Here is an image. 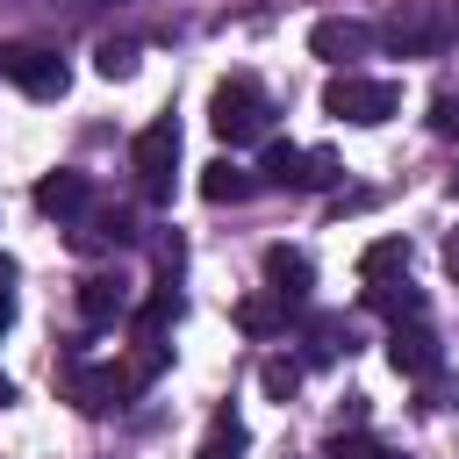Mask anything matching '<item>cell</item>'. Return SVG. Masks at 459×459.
Wrapping results in <instances>:
<instances>
[{"label":"cell","mask_w":459,"mask_h":459,"mask_svg":"<svg viewBox=\"0 0 459 459\" xmlns=\"http://www.w3.org/2000/svg\"><path fill=\"white\" fill-rule=\"evenodd\" d=\"M402 108V86L394 79H366V72H337L330 86H323V115H337V122H359V129H373V122H387Z\"/></svg>","instance_id":"1"},{"label":"cell","mask_w":459,"mask_h":459,"mask_svg":"<svg viewBox=\"0 0 459 459\" xmlns=\"http://www.w3.org/2000/svg\"><path fill=\"white\" fill-rule=\"evenodd\" d=\"M129 165H136V186H143V201H172V165H179V122H172V115L143 122V129H136V143H129Z\"/></svg>","instance_id":"2"},{"label":"cell","mask_w":459,"mask_h":459,"mask_svg":"<svg viewBox=\"0 0 459 459\" xmlns=\"http://www.w3.org/2000/svg\"><path fill=\"white\" fill-rule=\"evenodd\" d=\"M265 115H273V108H265V93H258L251 79H222L215 100H208V122H215V136H222L230 151H237V143H258V136H265Z\"/></svg>","instance_id":"3"},{"label":"cell","mask_w":459,"mask_h":459,"mask_svg":"<svg viewBox=\"0 0 459 459\" xmlns=\"http://www.w3.org/2000/svg\"><path fill=\"white\" fill-rule=\"evenodd\" d=\"M0 79H14L29 100H57V93L72 86L65 57H57V50H43V43H7V50H0Z\"/></svg>","instance_id":"4"},{"label":"cell","mask_w":459,"mask_h":459,"mask_svg":"<svg viewBox=\"0 0 459 459\" xmlns=\"http://www.w3.org/2000/svg\"><path fill=\"white\" fill-rule=\"evenodd\" d=\"M373 36H380L394 57H423V50H437V43L452 36V22H437V7H430V0H402Z\"/></svg>","instance_id":"5"},{"label":"cell","mask_w":459,"mask_h":459,"mask_svg":"<svg viewBox=\"0 0 459 459\" xmlns=\"http://www.w3.org/2000/svg\"><path fill=\"white\" fill-rule=\"evenodd\" d=\"M136 387V373L129 366H72L65 373V394L86 409V416H108V409H122V394Z\"/></svg>","instance_id":"6"},{"label":"cell","mask_w":459,"mask_h":459,"mask_svg":"<svg viewBox=\"0 0 459 459\" xmlns=\"http://www.w3.org/2000/svg\"><path fill=\"white\" fill-rule=\"evenodd\" d=\"M308 50H316L323 65L351 72V65L373 50V29H366V22H351V14H330V22H316V29H308Z\"/></svg>","instance_id":"7"},{"label":"cell","mask_w":459,"mask_h":459,"mask_svg":"<svg viewBox=\"0 0 459 459\" xmlns=\"http://www.w3.org/2000/svg\"><path fill=\"white\" fill-rule=\"evenodd\" d=\"M437 359H445V351H437V337H430L423 323H394V330H387V366H394V373L430 380V373H437Z\"/></svg>","instance_id":"8"},{"label":"cell","mask_w":459,"mask_h":459,"mask_svg":"<svg viewBox=\"0 0 459 459\" xmlns=\"http://www.w3.org/2000/svg\"><path fill=\"white\" fill-rule=\"evenodd\" d=\"M308 280H316V273H308L301 251H287V244L265 251V294H273L280 308H301V301H308Z\"/></svg>","instance_id":"9"},{"label":"cell","mask_w":459,"mask_h":459,"mask_svg":"<svg viewBox=\"0 0 459 459\" xmlns=\"http://www.w3.org/2000/svg\"><path fill=\"white\" fill-rule=\"evenodd\" d=\"M86 201H93V179H86V172H72V165H57V172H43V179H36V208H43V215H57V222H65V215H79Z\"/></svg>","instance_id":"10"},{"label":"cell","mask_w":459,"mask_h":459,"mask_svg":"<svg viewBox=\"0 0 459 459\" xmlns=\"http://www.w3.org/2000/svg\"><path fill=\"white\" fill-rule=\"evenodd\" d=\"M79 316H86V323H115V316H129V287H122L115 273H86V280H79Z\"/></svg>","instance_id":"11"},{"label":"cell","mask_w":459,"mask_h":459,"mask_svg":"<svg viewBox=\"0 0 459 459\" xmlns=\"http://www.w3.org/2000/svg\"><path fill=\"white\" fill-rule=\"evenodd\" d=\"M136 237V222L122 215V208H100V215H86L79 230H72V251H122Z\"/></svg>","instance_id":"12"},{"label":"cell","mask_w":459,"mask_h":459,"mask_svg":"<svg viewBox=\"0 0 459 459\" xmlns=\"http://www.w3.org/2000/svg\"><path fill=\"white\" fill-rule=\"evenodd\" d=\"M251 172L237 165V158H215L208 172H201V201H215V208H237V201H251Z\"/></svg>","instance_id":"13"},{"label":"cell","mask_w":459,"mask_h":459,"mask_svg":"<svg viewBox=\"0 0 459 459\" xmlns=\"http://www.w3.org/2000/svg\"><path fill=\"white\" fill-rule=\"evenodd\" d=\"M366 308H380L387 323H416V316H423V294H416L409 280H373V287H366Z\"/></svg>","instance_id":"14"},{"label":"cell","mask_w":459,"mask_h":459,"mask_svg":"<svg viewBox=\"0 0 459 459\" xmlns=\"http://www.w3.org/2000/svg\"><path fill=\"white\" fill-rule=\"evenodd\" d=\"M409 273V237H380V244H366V258H359V280L373 287V280H402Z\"/></svg>","instance_id":"15"},{"label":"cell","mask_w":459,"mask_h":459,"mask_svg":"<svg viewBox=\"0 0 459 459\" xmlns=\"http://www.w3.org/2000/svg\"><path fill=\"white\" fill-rule=\"evenodd\" d=\"M244 445H251L244 416H237V409H222V416L208 423V437H201V452H194V459H244Z\"/></svg>","instance_id":"16"},{"label":"cell","mask_w":459,"mask_h":459,"mask_svg":"<svg viewBox=\"0 0 459 459\" xmlns=\"http://www.w3.org/2000/svg\"><path fill=\"white\" fill-rule=\"evenodd\" d=\"M280 323H287V308H280L273 294H251V301H237V330H244V337H273Z\"/></svg>","instance_id":"17"},{"label":"cell","mask_w":459,"mask_h":459,"mask_svg":"<svg viewBox=\"0 0 459 459\" xmlns=\"http://www.w3.org/2000/svg\"><path fill=\"white\" fill-rule=\"evenodd\" d=\"M344 179V165L330 158V151H301V165H294V186L301 194H323V186H337Z\"/></svg>","instance_id":"18"},{"label":"cell","mask_w":459,"mask_h":459,"mask_svg":"<svg viewBox=\"0 0 459 459\" xmlns=\"http://www.w3.org/2000/svg\"><path fill=\"white\" fill-rule=\"evenodd\" d=\"M294 165H301V151L273 136V143H265V158H258V179H265V186H294Z\"/></svg>","instance_id":"19"},{"label":"cell","mask_w":459,"mask_h":459,"mask_svg":"<svg viewBox=\"0 0 459 459\" xmlns=\"http://www.w3.org/2000/svg\"><path fill=\"white\" fill-rule=\"evenodd\" d=\"M337 351H351V330H344V323H337V316H323V323H316V330H308V359H316V366H323V359H337Z\"/></svg>","instance_id":"20"},{"label":"cell","mask_w":459,"mask_h":459,"mask_svg":"<svg viewBox=\"0 0 459 459\" xmlns=\"http://www.w3.org/2000/svg\"><path fill=\"white\" fill-rule=\"evenodd\" d=\"M258 387H265L273 402H294V387H301V366H294V359H265V366H258Z\"/></svg>","instance_id":"21"},{"label":"cell","mask_w":459,"mask_h":459,"mask_svg":"<svg viewBox=\"0 0 459 459\" xmlns=\"http://www.w3.org/2000/svg\"><path fill=\"white\" fill-rule=\"evenodd\" d=\"M172 316H179V294H172V287H151V301H143V316H136V330H143V337H158V330H165Z\"/></svg>","instance_id":"22"},{"label":"cell","mask_w":459,"mask_h":459,"mask_svg":"<svg viewBox=\"0 0 459 459\" xmlns=\"http://www.w3.org/2000/svg\"><path fill=\"white\" fill-rule=\"evenodd\" d=\"M93 65H100V79H129V72H136V50H129V43H100Z\"/></svg>","instance_id":"23"},{"label":"cell","mask_w":459,"mask_h":459,"mask_svg":"<svg viewBox=\"0 0 459 459\" xmlns=\"http://www.w3.org/2000/svg\"><path fill=\"white\" fill-rule=\"evenodd\" d=\"M430 129H437V136H459V86L430 100Z\"/></svg>","instance_id":"24"},{"label":"cell","mask_w":459,"mask_h":459,"mask_svg":"<svg viewBox=\"0 0 459 459\" xmlns=\"http://www.w3.org/2000/svg\"><path fill=\"white\" fill-rule=\"evenodd\" d=\"M323 459H373V445H366V437H330Z\"/></svg>","instance_id":"25"},{"label":"cell","mask_w":459,"mask_h":459,"mask_svg":"<svg viewBox=\"0 0 459 459\" xmlns=\"http://www.w3.org/2000/svg\"><path fill=\"white\" fill-rule=\"evenodd\" d=\"M7 323H14V265L0 258V330H7Z\"/></svg>","instance_id":"26"},{"label":"cell","mask_w":459,"mask_h":459,"mask_svg":"<svg viewBox=\"0 0 459 459\" xmlns=\"http://www.w3.org/2000/svg\"><path fill=\"white\" fill-rule=\"evenodd\" d=\"M445 273H452V280H459V230H452V237H445Z\"/></svg>","instance_id":"27"},{"label":"cell","mask_w":459,"mask_h":459,"mask_svg":"<svg viewBox=\"0 0 459 459\" xmlns=\"http://www.w3.org/2000/svg\"><path fill=\"white\" fill-rule=\"evenodd\" d=\"M7 402H14V380H7V373H0V409H7Z\"/></svg>","instance_id":"28"},{"label":"cell","mask_w":459,"mask_h":459,"mask_svg":"<svg viewBox=\"0 0 459 459\" xmlns=\"http://www.w3.org/2000/svg\"><path fill=\"white\" fill-rule=\"evenodd\" d=\"M452 194H459V165H452Z\"/></svg>","instance_id":"29"},{"label":"cell","mask_w":459,"mask_h":459,"mask_svg":"<svg viewBox=\"0 0 459 459\" xmlns=\"http://www.w3.org/2000/svg\"><path fill=\"white\" fill-rule=\"evenodd\" d=\"M373 459H402V452H373Z\"/></svg>","instance_id":"30"}]
</instances>
